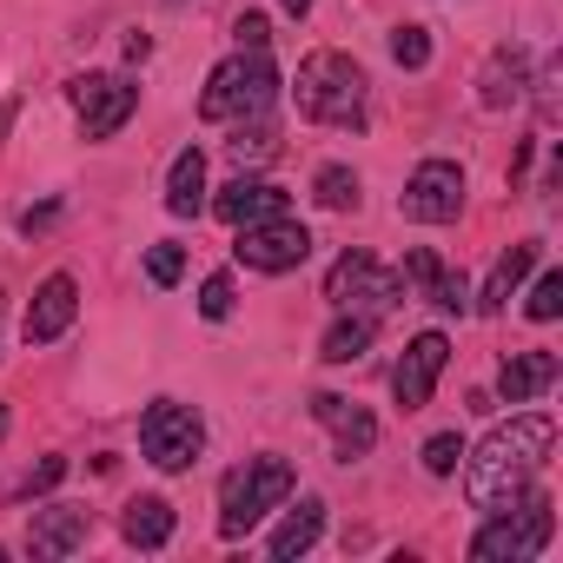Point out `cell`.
<instances>
[{
    "label": "cell",
    "mask_w": 563,
    "mask_h": 563,
    "mask_svg": "<svg viewBox=\"0 0 563 563\" xmlns=\"http://www.w3.org/2000/svg\"><path fill=\"white\" fill-rule=\"evenodd\" d=\"M60 477H67V457H41V464L27 471V484H21V497H47V490H54Z\"/></svg>",
    "instance_id": "31"
},
{
    "label": "cell",
    "mask_w": 563,
    "mask_h": 563,
    "mask_svg": "<svg viewBox=\"0 0 563 563\" xmlns=\"http://www.w3.org/2000/svg\"><path fill=\"white\" fill-rule=\"evenodd\" d=\"M523 312H530L537 325H550V319L563 312V272H543V278H537V292H530V306H523Z\"/></svg>",
    "instance_id": "28"
},
{
    "label": "cell",
    "mask_w": 563,
    "mask_h": 563,
    "mask_svg": "<svg viewBox=\"0 0 563 563\" xmlns=\"http://www.w3.org/2000/svg\"><path fill=\"white\" fill-rule=\"evenodd\" d=\"M405 278H411V286H418L438 312H457V319L471 312V286H464L457 272H444V258H438V252H424V245H418V252L405 258Z\"/></svg>",
    "instance_id": "17"
},
{
    "label": "cell",
    "mask_w": 563,
    "mask_h": 563,
    "mask_svg": "<svg viewBox=\"0 0 563 563\" xmlns=\"http://www.w3.org/2000/svg\"><path fill=\"white\" fill-rule=\"evenodd\" d=\"M166 212L173 219H199L206 212V153L199 146H186L173 159V173H166Z\"/></svg>",
    "instance_id": "20"
},
{
    "label": "cell",
    "mask_w": 563,
    "mask_h": 563,
    "mask_svg": "<svg viewBox=\"0 0 563 563\" xmlns=\"http://www.w3.org/2000/svg\"><path fill=\"white\" fill-rule=\"evenodd\" d=\"M67 100H74V113H80V133H87V140H113V133L133 120L140 87H133V80H120V74H80V80H67Z\"/></svg>",
    "instance_id": "9"
},
{
    "label": "cell",
    "mask_w": 563,
    "mask_h": 563,
    "mask_svg": "<svg viewBox=\"0 0 563 563\" xmlns=\"http://www.w3.org/2000/svg\"><path fill=\"white\" fill-rule=\"evenodd\" d=\"M212 212H219L225 225H258V219L292 212V199H286V186H272V179H245V173H239L232 186H219Z\"/></svg>",
    "instance_id": "15"
},
{
    "label": "cell",
    "mask_w": 563,
    "mask_h": 563,
    "mask_svg": "<svg viewBox=\"0 0 563 563\" xmlns=\"http://www.w3.org/2000/svg\"><path fill=\"white\" fill-rule=\"evenodd\" d=\"M74 312H80V286H74V278H67V272L41 278V292H34V306H27V319H21L27 345H54V339L74 325Z\"/></svg>",
    "instance_id": "14"
},
{
    "label": "cell",
    "mask_w": 563,
    "mask_h": 563,
    "mask_svg": "<svg viewBox=\"0 0 563 563\" xmlns=\"http://www.w3.org/2000/svg\"><path fill=\"white\" fill-rule=\"evenodd\" d=\"M365 67L339 47H319L299 60V113L319 120V126H365Z\"/></svg>",
    "instance_id": "2"
},
{
    "label": "cell",
    "mask_w": 563,
    "mask_h": 563,
    "mask_svg": "<svg viewBox=\"0 0 563 563\" xmlns=\"http://www.w3.org/2000/svg\"><path fill=\"white\" fill-rule=\"evenodd\" d=\"M444 365H451V339H444V332H418V339L405 345V358L391 365V398H398L405 411H424L431 391H438V378H444Z\"/></svg>",
    "instance_id": "11"
},
{
    "label": "cell",
    "mask_w": 563,
    "mask_h": 563,
    "mask_svg": "<svg viewBox=\"0 0 563 563\" xmlns=\"http://www.w3.org/2000/svg\"><path fill=\"white\" fill-rule=\"evenodd\" d=\"M398 212H405L411 225H451V219L464 212V166H457V159H424V166L405 179Z\"/></svg>",
    "instance_id": "10"
},
{
    "label": "cell",
    "mask_w": 563,
    "mask_h": 563,
    "mask_svg": "<svg viewBox=\"0 0 563 563\" xmlns=\"http://www.w3.org/2000/svg\"><path fill=\"white\" fill-rule=\"evenodd\" d=\"M457 457H464V438H457V431L424 438V471H431V477H451V471H457Z\"/></svg>",
    "instance_id": "26"
},
{
    "label": "cell",
    "mask_w": 563,
    "mask_h": 563,
    "mask_svg": "<svg viewBox=\"0 0 563 563\" xmlns=\"http://www.w3.org/2000/svg\"><path fill=\"white\" fill-rule=\"evenodd\" d=\"M239 47H272V27H265V14H239Z\"/></svg>",
    "instance_id": "32"
},
{
    "label": "cell",
    "mask_w": 563,
    "mask_h": 563,
    "mask_svg": "<svg viewBox=\"0 0 563 563\" xmlns=\"http://www.w3.org/2000/svg\"><path fill=\"white\" fill-rule=\"evenodd\" d=\"M272 153H278V140H272L265 126H252V133L239 126V133H232V159H239V166H258V159H272Z\"/></svg>",
    "instance_id": "30"
},
{
    "label": "cell",
    "mask_w": 563,
    "mask_h": 563,
    "mask_svg": "<svg viewBox=\"0 0 563 563\" xmlns=\"http://www.w3.org/2000/svg\"><path fill=\"white\" fill-rule=\"evenodd\" d=\"M523 87H530V54H523L517 41L490 47L484 74H477V100H484L490 113H504V107H517V100H523Z\"/></svg>",
    "instance_id": "16"
},
{
    "label": "cell",
    "mask_w": 563,
    "mask_h": 563,
    "mask_svg": "<svg viewBox=\"0 0 563 563\" xmlns=\"http://www.w3.org/2000/svg\"><path fill=\"white\" fill-rule=\"evenodd\" d=\"M325 299L339 306V312H391L398 299H405V272H391V265H378L372 252H339L332 258V272H325Z\"/></svg>",
    "instance_id": "6"
},
{
    "label": "cell",
    "mask_w": 563,
    "mask_h": 563,
    "mask_svg": "<svg viewBox=\"0 0 563 563\" xmlns=\"http://www.w3.org/2000/svg\"><path fill=\"white\" fill-rule=\"evenodd\" d=\"M312 418L332 431V444H339V464H358V457H372V444H378V418H372L365 405H352V398H339V391H319V398H312Z\"/></svg>",
    "instance_id": "12"
},
{
    "label": "cell",
    "mask_w": 563,
    "mask_h": 563,
    "mask_svg": "<svg viewBox=\"0 0 563 563\" xmlns=\"http://www.w3.org/2000/svg\"><path fill=\"white\" fill-rule=\"evenodd\" d=\"M556 385V352H517V358H504V372H497V398L504 405H530V398H543Z\"/></svg>",
    "instance_id": "18"
},
{
    "label": "cell",
    "mask_w": 563,
    "mask_h": 563,
    "mask_svg": "<svg viewBox=\"0 0 563 563\" xmlns=\"http://www.w3.org/2000/svg\"><path fill=\"white\" fill-rule=\"evenodd\" d=\"M550 444H556V418L550 411H517L510 424H497L477 451H464L471 464H464V497H471V510H504V504H517L523 490H530V477L543 471V457H550Z\"/></svg>",
    "instance_id": "1"
},
{
    "label": "cell",
    "mask_w": 563,
    "mask_h": 563,
    "mask_svg": "<svg viewBox=\"0 0 563 563\" xmlns=\"http://www.w3.org/2000/svg\"><path fill=\"white\" fill-rule=\"evenodd\" d=\"M537 258H543V239H517V245L497 258V272L484 278V299H477V312H504V306H510V292L523 286V272H530Z\"/></svg>",
    "instance_id": "19"
},
{
    "label": "cell",
    "mask_w": 563,
    "mask_h": 563,
    "mask_svg": "<svg viewBox=\"0 0 563 563\" xmlns=\"http://www.w3.org/2000/svg\"><path fill=\"white\" fill-rule=\"evenodd\" d=\"M120 537L133 550H166L173 543V504L166 497H133L126 517H120Z\"/></svg>",
    "instance_id": "22"
},
{
    "label": "cell",
    "mask_w": 563,
    "mask_h": 563,
    "mask_svg": "<svg viewBox=\"0 0 563 563\" xmlns=\"http://www.w3.org/2000/svg\"><path fill=\"white\" fill-rule=\"evenodd\" d=\"M54 219H60V199H47V206H34V212H21V232L34 239V232H47Z\"/></svg>",
    "instance_id": "33"
},
{
    "label": "cell",
    "mask_w": 563,
    "mask_h": 563,
    "mask_svg": "<svg viewBox=\"0 0 563 563\" xmlns=\"http://www.w3.org/2000/svg\"><path fill=\"white\" fill-rule=\"evenodd\" d=\"M312 199H319L325 212H345V206H358V173H352V166H319V179H312Z\"/></svg>",
    "instance_id": "24"
},
{
    "label": "cell",
    "mask_w": 563,
    "mask_h": 563,
    "mask_svg": "<svg viewBox=\"0 0 563 563\" xmlns=\"http://www.w3.org/2000/svg\"><path fill=\"white\" fill-rule=\"evenodd\" d=\"M299 490V464L292 457H245L219 477V537H245L265 510H278Z\"/></svg>",
    "instance_id": "3"
},
{
    "label": "cell",
    "mask_w": 563,
    "mask_h": 563,
    "mask_svg": "<svg viewBox=\"0 0 563 563\" xmlns=\"http://www.w3.org/2000/svg\"><path fill=\"white\" fill-rule=\"evenodd\" d=\"M87 537H93V517H87L80 504H47V510L27 517V556H41V563L74 556Z\"/></svg>",
    "instance_id": "13"
},
{
    "label": "cell",
    "mask_w": 563,
    "mask_h": 563,
    "mask_svg": "<svg viewBox=\"0 0 563 563\" xmlns=\"http://www.w3.org/2000/svg\"><path fill=\"white\" fill-rule=\"evenodd\" d=\"M278 100V74H272V60H265V47H239L232 60H219L212 74H206V93H199V120H258L265 107Z\"/></svg>",
    "instance_id": "4"
},
{
    "label": "cell",
    "mask_w": 563,
    "mask_h": 563,
    "mask_svg": "<svg viewBox=\"0 0 563 563\" xmlns=\"http://www.w3.org/2000/svg\"><path fill=\"white\" fill-rule=\"evenodd\" d=\"M232 258L245 272H292L312 258V232L292 219V212H278V219H258V225H232Z\"/></svg>",
    "instance_id": "8"
},
{
    "label": "cell",
    "mask_w": 563,
    "mask_h": 563,
    "mask_svg": "<svg viewBox=\"0 0 563 563\" xmlns=\"http://www.w3.org/2000/svg\"><path fill=\"white\" fill-rule=\"evenodd\" d=\"M391 60H398V67H411V74H418V67H431V27L405 21V27L391 34Z\"/></svg>",
    "instance_id": "25"
},
{
    "label": "cell",
    "mask_w": 563,
    "mask_h": 563,
    "mask_svg": "<svg viewBox=\"0 0 563 563\" xmlns=\"http://www.w3.org/2000/svg\"><path fill=\"white\" fill-rule=\"evenodd\" d=\"M232 306H239V292H232V272H212L206 286H199V312H206V319H232Z\"/></svg>",
    "instance_id": "27"
},
{
    "label": "cell",
    "mask_w": 563,
    "mask_h": 563,
    "mask_svg": "<svg viewBox=\"0 0 563 563\" xmlns=\"http://www.w3.org/2000/svg\"><path fill=\"white\" fill-rule=\"evenodd\" d=\"M319 537H325V504H319V497H306L286 523L272 530V543H265V550H272V563H292V556H306Z\"/></svg>",
    "instance_id": "21"
},
{
    "label": "cell",
    "mask_w": 563,
    "mask_h": 563,
    "mask_svg": "<svg viewBox=\"0 0 563 563\" xmlns=\"http://www.w3.org/2000/svg\"><path fill=\"white\" fill-rule=\"evenodd\" d=\"M8 424H14V411H8V405H0V438H8Z\"/></svg>",
    "instance_id": "35"
},
{
    "label": "cell",
    "mask_w": 563,
    "mask_h": 563,
    "mask_svg": "<svg viewBox=\"0 0 563 563\" xmlns=\"http://www.w3.org/2000/svg\"><path fill=\"white\" fill-rule=\"evenodd\" d=\"M550 537H556V504H550V490H523L517 504L490 510V523L471 537V556H477V563H530V556L550 550Z\"/></svg>",
    "instance_id": "5"
},
{
    "label": "cell",
    "mask_w": 563,
    "mask_h": 563,
    "mask_svg": "<svg viewBox=\"0 0 563 563\" xmlns=\"http://www.w3.org/2000/svg\"><path fill=\"white\" fill-rule=\"evenodd\" d=\"M372 339H378V319H372V312H345V319L319 339V358H325V365H358V358L372 352Z\"/></svg>",
    "instance_id": "23"
},
{
    "label": "cell",
    "mask_w": 563,
    "mask_h": 563,
    "mask_svg": "<svg viewBox=\"0 0 563 563\" xmlns=\"http://www.w3.org/2000/svg\"><path fill=\"white\" fill-rule=\"evenodd\" d=\"M140 451H146V464H159V471H186V464H199V451H206V418H199L192 405H179V398H153V405L140 411Z\"/></svg>",
    "instance_id": "7"
},
{
    "label": "cell",
    "mask_w": 563,
    "mask_h": 563,
    "mask_svg": "<svg viewBox=\"0 0 563 563\" xmlns=\"http://www.w3.org/2000/svg\"><path fill=\"white\" fill-rule=\"evenodd\" d=\"M278 8H286V14H312V0H278Z\"/></svg>",
    "instance_id": "34"
},
{
    "label": "cell",
    "mask_w": 563,
    "mask_h": 563,
    "mask_svg": "<svg viewBox=\"0 0 563 563\" xmlns=\"http://www.w3.org/2000/svg\"><path fill=\"white\" fill-rule=\"evenodd\" d=\"M179 272H186V252H179V245H153V252H146V278H153L159 292L179 286Z\"/></svg>",
    "instance_id": "29"
}]
</instances>
